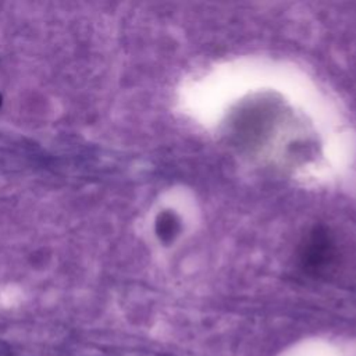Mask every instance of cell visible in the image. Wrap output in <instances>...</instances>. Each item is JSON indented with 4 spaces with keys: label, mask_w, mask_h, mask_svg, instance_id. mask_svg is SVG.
Segmentation results:
<instances>
[{
    "label": "cell",
    "mask_w": 356,
    "mask_h": 356,
    "mask_svg": "<svg viewBox=\"0 0 356 356\" xmlns=\"http://www.w3.org/2000/svg\"><path fill=\"white\" fill-rule=\"evenodd\" d=\"M328 250V238L325 234H313L306 245L305 259L312 266H320L327 260Z\"/></svg>",
    "instance_id": "obj_1"
},
{
    "label": "cell",
    "mask_w": 356,
    "mask_h": 356,
    "mask_svg": "<svg viewBox=\"0 0 356 356\" xmlns=\"http://www.w3.org/2000/svg\"><path fill=\"white\" fill-rule=\"evenodd\" d=\"M159 225V234L163 235V236H171L172 232L175 231V221L172 220V216L171 214H164L161 217V221L157 222Z\"/></svg>",
    "instance_id": "obj_2"
}]
</instances>
